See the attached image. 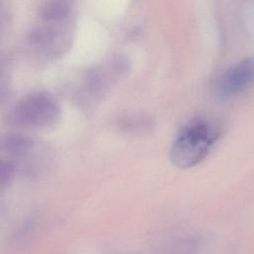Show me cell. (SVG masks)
Instances as JSON below:
<instances>
[{
  "label": "cell",
  "mask_w": 254,
  "mask_h": 254,
  "mask_svg": "<svg viewBox=\"0 0 254 254\" xmlns=\"http://www.w3.org/2000/svg\"><path fill=\"white\" fill-rule=\"evenodd\" d=\"M254 83V57L245 58L225 69L217 78L215 92L221 99L233 98Z\"/></svg>",
  "instance_id": "3957f363"
},
{
  "label": "cell",
  "mask_w": 254,
  "mask_h": 254,
  "mask_svg": "<svg viewBox=\"0 0 254 254\" xmlns=\"http://www.w3.org/2000/svg\"><path fill=\"white\" fill-rule=\"evenodd\" d=\"M10 90V81L7 69L0 64V104L6 100Z\"/></svg>",
  "instance_id": "8992f818"
},
{
  "label": "cell",
  "mask_w": 254,
  "mask_h": 254,
  "mask_svg": "<svg viewBox=\"0 0 254 254\" xmlns=\"http://www.w3.org/2000/svg\"><path fill=\"white\" fill-rule=\"evenodd\" d=\"M217 127L203 120L186 125L176 137L170 151L172 163L180 169H189L200 163L219 137Z\"/></svg>",
  "instance_id": "6da1fadb"
},
{
  "label": "cell",
  "mask_w": 254,
  "mask_h": 254,
  "mask_svg": "<svg viewBox=\"0 0 254 254\" xmlns=\"http://www.w3.org/2000/svg\"><path fill=\"white\" fill-rule=\"evenodd\" d=\"M32 148V141L22 135H10L0 141V149L10 155H23Z\"/></svg>",
  "instance_id": "5b68a950"
},
{
  "label": "cell",
  "mask_w": 254,
  "mask_h": 254,
  "mask_svg": "<svg viewBox=\"0 0 254 254\" xmlns=\"http://www.w3.org/2000/svg\"><path fill=\"white\" fill-rule=\"evenodd\" d=\"M13 173V166L6 161L0 160V187H4L10 180Z\"/></svg>",
  "instance_id": "52a82bcc"
},
{
  "label": "cell",
  "mask_w": 254,
  "mask_h": 254,
  "mask_svg": "<svg viewBox=\"0 0 254 254\" xmlns=\"http://www.w3.org/2000/svg\"><path fill=\"white\" fill-rule=\"evenodd\" d=\"M60 106L47 92H35L20 100L12 109L15 124L25 128H46L57 121Z\"/></svg>",
  "instance_id": "7a4b0ae2"
},
{
  "label": "cell",
  "mask_w": 254,
  "mask_h": 254,
  "mask_svg": "<svg viewBox=\"0 0 254 254\" xmlns=\"http://www.w3.org/2000/svg\"><path fill=\"white\" fill-rule=\"evenodd\" d=\"M71 5V0H49L41 8V16L48 21L63 20L69 14Z\"/></svg>",
  "instance_id": "277c9868"
}]
</instances>
